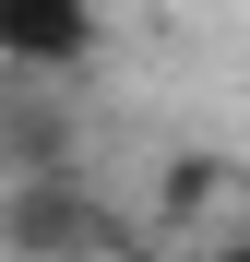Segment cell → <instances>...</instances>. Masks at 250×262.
<instances>
[{
    "label": "cell",
    "instance_id": "6da1fadb",
    "mask_svg": "<svg viewBox=\"0 0 250 262\" xmlns=\"http://www.w3.org/2000/svg\"><path fill=\"white\" fill-rule=\"evenodd\" d=\"M96 0H0V72H24V83H60L96 60Z\"/></svg>",
    "mask_w": 250,
    "mask_h": 262
},
{
    "label": "cell",
    "instance_id": "7a4b0ae2",
    "mask_svg": "<svg viewBox=\"0 0 250 262\" xmlns=\"http://www.w3.org/2000/svg\"><path fill=\"white\" fill-rule=\"evenodd\" d=\"M215 262H250V238H226V250H215Z\"/></svg>",
    "mask_w": 250,
    "mask_h": 262
}]
</instances>
